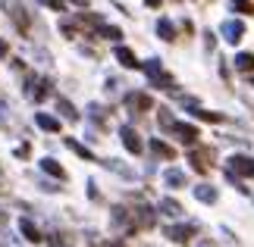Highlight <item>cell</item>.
<instances>
[{
    "label": "cell",
    "instance_id": "6da1fadb",
    "mask_svg": "<svg viewBox=\"0 0 254 247\" xmlns=\"http://www.w3.org/2000/svg\"><path fill=\"white\" fill-rule=\"evenodd\" d=\"M3 9H6V16L13 19V25H16L19 35H28V32H32V19H28L25 6L19 3V0H3Z\"/></svg>",
    "mask_w": 254,
    "mask_h": 247
},
{
    "label": "cell",
    "instance_id": "7a4b0ae2",
    "mask_svg": "<svg viewBox=\"0 0 254 247\" xmlns=\"http://www.w3.org/2000/svg\"><path fill=\"white\" fill-rule=\"evenodd\" d=\"M189 160H191V169L201 172V175H207L213 169V150L210 147H194V150L189 153Z\"/></svg>",
    "mask_w": 254,
    "mask_h": 247
},
{
    "label": "cell",
    "instance_id": "3957f363",
    "mask_svg": "<svg viewBox=\"0 0 254 247\" xmlns=\"http://www.w3.org/2000/svg\"><path fill=\"white\" fill-rule=\"evenodd\" d=\"M47 94H51V82H47V78H35V75H32V78L25 82V97H28V100L41 103Z\"/></svg>",
    "mask_w": 254,
    "mask_h": 247
},
{
    "label": "cell",
    "instance_id": "277c9868",
    "mask_svg": "<svg viewBox=\"0 0 254 247\" xmlns=\"http://www.w3.org/2000/svg\"><path fill=\"white\" fill-rule=\"evenodd\" d=\"M126 106H129L132 113H148V110H154V100H151V94H144V91H129L126 94Z\"/></svg>",
    "mask_w": 254,
    "mask_h": 247
},
{
    "label": "cell",
    "instance_id": "5b68a950",
    "mask_svg": "<svg viewBox=\"0 0 254 247\" xmlns=\"http://www.w3.org/2000/svg\"><path fill=\"white\" fill-rule=\"evenodd\" d=\"M129 213H132V229H154V222H157L151 206H135Z\"/></svg>",
    "mask_w": 254,
    "mask_h": 247
},
{
    "label": "cell",
    "instance_id": "8992f818",
    "mask_svg": "<svg viewBox=\"0 0 254 247\" xmlns=\"http://www.w3.org/2000/svg\"><path fill=\"white\" fill-rule=\"evenodd\" d=\"M120 138H123V144H126V150H129V153H135V156H138V153L144 150L141 138H138V132H135L132 125H123V128H120Z\"/></svg>",
    "mask_w": 254,
    "mask_h": 247
},
{
    "label": "cell",
    "instance_id": "52a82bcc",
    "mask_svg": "<svg viewBox=\"0 0 254 247\" xmlns=\"http://www.w3.org/2000/svg\"><path fill=\"white\" fill-rule=\"evenodd\" d=\"M220 32H223V38H226L229 44H239L242 38H245V25H242L239 19H226V22L220 25Z\"/></svg>",
    "mask_w": 254,
    "mask_h": 247
},
{
    "label": "cell",
    "instance_id": "ba28073f",
    "mask_svg": "<svg viewBox=\"0 0 254 247\" xmlns=\"http://www.w3.org/2000/svg\"><path fill=\"white\" fill-rule=\"evenodd\" d=\"M229 169L236 172V175H242V179H251V175H254V160H251V156L236 153V156L229 160Z\"/></svg>",
    "mask_w": 254,
    "mask_h": 247
},
{
    "label": "cell",
    "instance_id": "9c48e42d",
    "mask_svg": "<svg viewBox=\"0 0 254 247\" xmlns=\"http://www.w3.org/2000/svg\"><path fill=\"white\" fill-rule=\"evenodd\" d=\"M167 238L176 241V244H191L194 225H170V229H167Z\"/></svg>",
    "mask_w": 254,
    "mask_h": 247
},
{
    "label": "cell",
    "instance_id": "30bf717a",
    "mask_svg": "<svg viewBox=\"0 0 254 247\" xmlns=\"http://www.w3.org/2000/svg\"><path fill=\"white\" fill-rule=\"evenodd\" d=\"M173 132H176V138H179L182 144H189V147H194V144H198V128H194V125L176 122V125H173Z\"/></svg>",
    "mask_w": 254,
    "mask_h": 247
},
{
    "label": "cell",
    "instance_id": "8fae6325",
    "mask_svg": "<svg viewBox=\"0 0 254 247\" xmlns=\"http://www.w3.org/2000/svg\"><path fill=\"white\" fill-rule=\"evenodd\" d=\"M148 150L157 156V160H176V150H173L167 141H160V138H154V141L148 144Z\"/></svg>",
    "mask_w": 254,
    "mask_h": 247
},
{
    "label": "cell",
    "instance_id": "7c38bea8",
    "mask_svg": "<svg viewBox=\"0 0 254 247\" xmlns=\"http://www.w3.org/2000/svg\"><path fill=\"white\" fill-rule=\"evenodd\" d=\"M66 147H69V150H72L75 156H79V160H85V163H97V156H94L91 150H88L85 144H79V141H75V138H66Z\"/></svg>",
    "mask_w": 254,
    "mask_h": 247
},
{
    "label": "cell",
    "instance_id": "4fadbf2b",
    "mask_svg": "<svg viewBox=\"0 0 254 247\" xmlns=\"http://www.w3.org/2000/svg\"><path fill=\"white\" fill-rule=\"evenodd\" d=\"M113 56H116V60H120V66H126V69H138V66H141L138 60H135V53L129 50V47H123V44L113 50Z\"/></svg>",
    "mask_w": 254,
    "mask_h": 247
},
{
    "label": "cell",
    "instance_id": "5bb4252c",
    "mask_svg": "<svg viewBox=\"0 0 254 247\" xmlns=\"http://www.w3.org/2000/svg\"><path fill=\"white\" fill-rule=\"evenodd\" d=\"M19 232H22V238L32 241V244L41 241V232H38V225H35L32 219H22V222H19Z\"/></svg>",
    "mask_w": 254,
    "mask_h": 247
},
{
    "label": "cell",
    "instance_id": "9a60e30c",
    "mask_svg": "<svg viewBox=\"0 0 254 247\" xmlns=\"http://www.w3.org/2000/svg\"><path fill=\"white\" fill-rule=\"evenodd\" d=\"M163 182H167V188H185L189 185V179H185L182 169H167L163 172Z\"/></svg>",
    "mask_w": 254,
    "mask_h": 247
},
{
    "label": "cell",
    "instance_id": "2e32d148",
    "mask_svg": "<svg viewBox=\"0 0 254 247\" xmlns=\"http://www.w3.org/2000/svg\"><path fill=\"white\" fill-rule=\"evenodd\" d=\"M189 113L191 116H198V119H204V122H223V116L220 113H210V110H201L194 100H189Z\"/></svg>",
    "mask_w": 254,
    "mask_h": 247
},
{
    "label": "cell",
    "instance_id": "e0dca14e",
    "mask_svg": "<svg viewBox=\"0 0 254 247\" xmlns=\"http://www.w3.org/2000/svg\"><path fill=\"white\" fill-rule=\"evenodd\" d=\"M35 125L44 128V132H60V119H54L47 113H35Z\"/></svg>",
    "mask_w": 254,
    "mask_h": 247
},
{
    "label": "cell",
    "instance_id": "ac0fdd59",
    "mask_svg": "<svg viewBox=\"0 0 254 247\" xmlns=\"http://www.w3.org/2000/svg\"><path fill=\"white\" fill-rule=\"evenodd\" d=\"M41 169L47 172V175H54V179H60V182H66V169L57 160H51V156H47V160H41Z\"/></svg>",
    "mask_w": 254,
    "mask_h": 247
},
{
    "label": "cell",
    "instance_id": "d6986e66",
    "mask_svg": "<svg viewBox=\"0 0 254 247\" xmlns=\"http://www.w3.org/2000/svg\"><path fill=\"white\" fill-rule=\"evenodd\" d=\"M157 210H160L163 216H182V203H179V200H173V197H163Z\"/></svg>",
    "mask_w": 254,
    "mask_h": 247
},
{
    "label": "cell",
    "instance_id": "ffe728a7",
    "mask_svg": "<svg viewBox=\"0 0 254 247\" xmlns=\"http://www.w3.org/2000/svg\"><path fill=\"white\" fill-rule=\"evenodd\" d=\"M194 197H198L201 203H213V200H217V188H210V185H198V188H194Z\"/></svg>",
    "mask_w": 254,
    "mask_h": 247
},
{
    "label": "cell",
    "instance_id": "44dd1931",
    "mask_svg": "<svg viewBox=\"0 0 254 247\" xmlns=\"http://www.w3.org/2000/svg\"><path fill=\"white\" fill-rule=\"evenodd\" d=\"M151 85H154V88H167V91H173V88H176V78H173V75H167V72L160 69L157 75H151Z\"/></svg>",
    "mask_w": 254,
    "mask_h": 247
},
{
    "label": "cell",
    "instance_id": "7402d4cb",
    "mask_svg": "<svg viewBox=\"0 0 254 247\" xmlns=\"http://www.w3.org/2000/svg\"><path fill=\"white\" fill-rule=\"evenodd\" d=\"M57 110H60V113H63V119H69V122H79V119H82L79 110H75L69 100H57Z\"/></svg>",
    "mask_w": 254,
    "mask_h": 247
},
{
    "label": "cell",
    "instance_id": "603a6c76",
    "mask_svg": "<svg viewBox=\"0 0 254 247\" xmlns=\"http://www.w3.org/2000/svg\"><path fill=\"white\" fill-rule=\"evenodd\" d=\"M129 222H132V213L126 210V206H113V225H116V229H123V225H129Z\"/></svg>",
    "mask_w": 254,
    "mask_h": 247
},
{
    "label": "cell",
    "instance_id": "cb8c5ba5",
    "mask_svg": "<svg viewBox=\"0 0 254 247\" xmlns=\"http://www.w3.org/2000/svg\"><path fill=\"white\" fill-rule=\"evenodd\" d=\"M236 69H239V72H245V75H251L254 72V53H239L236 56Z\"/></svg>",
    "mask_w": 254,
    "mask_h": 247
},
{
    "label": "cell",
    "instance_id": "d4e9b609",
    "mask_svg": "<svg viewBox=\"0 0 254 247\" xmlns=\"http://www.w3.org/2000/svg\"><path fill=\"white\" fill-rule=\"evenodd\" d=\"M157 38H163V41H176V28L170 19H160L157 22Z\"/></svg>",
    "mask_w": 254,
    "mask_h": 247
},
{
    "label": "cell",
    "instance_id": "484cf974",
    "mask_svg": "<svg viewBox=\"0 0 254 247\" xmlns=\"http://www.w3.org/2000/svg\"><path fill=\"white\" fill-rule=\"evenodd\" d=\"M79 25H82V28H94V32H97V28L104 25V19L97 16V13H82V16H79Z\"/></svg>",
    "mask_w": 254,
    "mask_h": 247
},
{
    "label": "cell",
    "instance_id": "4316f807",
    "mask_svg": "<svg viewBox=\"0 0 254 247\" xmlns=\"http://www.w3.org/2000/svg\"><path fill=\"white\" fill-rule=\"evenodd\" d=\"M97 35H101V38H107V41H120V38H123V32H120V28H116V25H101V28H97Z\"/></svg>",
    "mask_w": 254,
    "mask_h": 247
},
{
    "label": "cell",
    "instance_id": "83f0119b",
    "mask_svg": "<svg viewBox=\"0 0 254 247\" xmlns=\"http://www.w3.org/2000/svg\"><path fill=\"white\" fill-rule=\"evenodd\" d=\"M229 6L236 9V13H242V16H251L254 13V3H251V0H229Z\"/></svg>",
    "mask_w": 254,
    "mask_h": 247
},
{
    "label": "cell",
    "instance_id": "f1b7e54d",
    "mask_svg": "<svg viewBox=\"0 0 254 247\" xmlns=\"http://www.w3.org/2000/svg\"><path fill=\"white\" fill-rule=\"evenodd\" d=\"M157 119H160V128H163V132H173L176 119H173V113L167 110V106H160V116H157Z\"/></svg>",
    "mask_w": 254,
    "mask_h": 247
},
{
    "label": "cell",
    "instance_id": "f546056e",
    "mask_svg": "<svg viewBox=\"0 0 254 247\" xmlns=\"http://www.w3.org/2000/svg\"><path fill=\"white\" fill-rule=\"evenodd\" d=\"M88 116H91V119H94V122H101V125H104V119H107V113H104V106H97V103H91V106H88Z\"/></svg>",
    "mask_w": 254,
    "mask_h": 247
},
{
    "label": "cell",
    "instance_id": "4dcf8cb0",
    "mask_svg": "<svg viewBox=\"0 0 254 247\" xmlns=\"http://www.w3.org/2000/svg\"><path fill=\"white\" fill-rule=\"evenodd\" d=\"M141 69H144V72H148V75H157L163 66H160V60H148V63H144Z\"/></svg>",
    "mask_w": 254,
    "mask_h": 247
},
{
    "label": "cell",
    "instance_id": "1f68e13d",
    "mask_svg": "<svg viewBox=\"0 0 254 247\" xmlns=\"http://www.w3.org/2000/svg\"><path fill=\"white\" fill-rule=\"evenodd\" d=\"M41 3H44V6H51V9H57V13H63V9H66L63 0H41Z\"/></svg>",
    "mask_w": 254,
    "mask_h": 247
},
{
    "label": "cell",
    "instance_id": "d6a6232c",
    "mask_svg": "<svg viewBox=\"0 0 254 247\" xmlns=\"http://www.w3.org/2000/svg\"><path fill=\"white\" fill-rule=\"evenodd\" d=\"M16 156H19V160H25V156H28V147L19 144V147H16Z\"/></svg>",
    "mask_w": 254,
    "mask_h": 247
},
{
    "label": "cell",
    "instance_id": "836d02e7",
    "mask_svg": "<svg viewBox=\"0 0 254 247\" xmlns=\"http://www.w3.org/2000/svg\"><path fill=\"white\" fill-rule=\"evenodd\" d=\"M144 3H148L151 9H157V6H160V0H144Z\"/></svg>",
    "mask_w": 254,
    "mask_h": 247
},
{
    "label": "cell",
    "instance_id": "e575fe53",
    "mask_svg": "<svg viewBox=\"0 0 254 247\" xmlns=\"http://www.w3.org/2000/svg\"><path fill=\"white\" fill-rule=\"evenodd\" d=\"M6 219H9V216H6V213H3V206H0V225H3V222H6Z\"/></svg>",
    "mask_w": 254,
    "mask_h": 247
},
{
    "label": "cell",
    "instance_id": "d590c367",
    "mask_svg": "<svg viewBox=\"0 0 254 247\" xmlns=\"http://www.w3.org/2000/svg\"><path fill=\"white\" fill-rule=\"evenodd\" d=\"M6 50H9V47H6L3 41H0V56H6Z\"/></svg>",
    "mask_w": 254,
    "mask_h": 247
},
{
    "label": "cell",
    "instance_id": "8d00e7d4",
    "mask_svg": "<svg viewBox=\"0 0 254 247\" xmlns=\"http://www.w3.org/2000/svg\"><path fill=\"white\" fill-rule=\"evenodd\" d=\"M3 185H6V182H3V172H0V191H3Z\"/></svg>",
    "mask_w": 254,
    "mask_h": 247
},
{
    "label": "cell",
    "instance_id": "74e56055",
    "mask_svg": "<svg viewBox=\"0 0 254 247\" xmlns=\"http://www.w3.org/2000/svg\"><path fill=\"white\" fill-rule=\"evenodd\" d=\"M110 247H126V244H123V241H113V244H110Z\"/></svg>",
    "mask_w": 254,
    "mask_h": 247
},
{
    "label": "cell",
    "instance_id": "f35d334b",
    "mask_svg": "<svg viewBox=\"0 0 254 247\" xmlns=\"http://www.w3.org/2000/svg\"><path fill=\"white\" fill-rule=\"evenodd\" d=\"M75 3H79V6H88V0H75Z\"/></svg>",
    "mask_w": 254,
    "mask_h": 247
},
{
    "label": "cell",
    "instance_id": "ab89813d",
    "mask_svg": "<svg viewBox=\"0 0 254 247\" xmlns=\"http://www.w3.org/2000/svg\"><path fill=\"white\" fill-rule=\"evenodd\" d=\"M251 85H254V82H251Z\"/></svg>",
    "mask_w": 254,
    "mask_h": 247
}]
</instances>
